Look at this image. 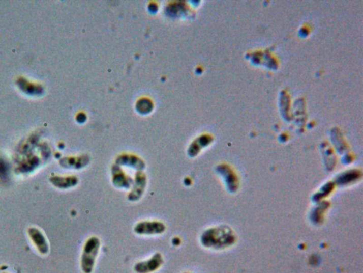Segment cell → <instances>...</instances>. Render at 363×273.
I'll list each match as a JSON object with an SVG mask.
<instances>
[{"label":"cell","mask_w":363,"mask_h":273,"mask_svg":"<svg viewBox=\"0 0 363 273\" xmlns=\"http://www.w3.org/2000/svg\"><path fill=\"white\" fill-rule=\"evenodd\" d=\"M100 239L96 236H93L88 239L84 244L83 253L82 256V268L85 273H91L94 267L95 260L100 251Z\"/></svg>","instance_id":"obj_1"},{"label":"cell","mask_w":363,"mask_h":273,"mask_svg":"<svg viewBox=\"0 0 363 273\" xmlns=\"http://www.w3.org/2000/svg\"><path fill=\"white\" fill-rule=\"evenodd\" d=\"M134 230V232L140 236H154L164 233L166 226L158 221H143L138 223Z\"/></svg>","instance_id":"obj_2"},{"label":"cell","mask_w":363,"mask_h":273,"mask_svg":"<svg viewBox=\"0 0 363 273\" xmlns=\"http://www.w3.org/2000/svg\"><path fill=\"white\" fill-rule=\"evenodd\" d=\"M147 180L146 175L143 172H137L135 174L134 183L131 186V191L129 192L127 198L130 202H135L140 200L144 195L145 188H146Z\"/></svg>","instance_id":"obj_3"},{"label":"cell","mask_w":363,"mask_h":273,"mask_svg":"<svg viewBox=\"0 0 363 273\" xmlns=\"http://www.w3.org/2000/svg\"><path fill=\"white\" fill-rule=\"evenodd\" d=\"M111 182L115 188L128 190L132 186L134 179L127 175L118 165H115L111 169Z\"/></svg>","instance_id":"obj_4"},{"label":"cell","mask_w":363,"mask_h":273,"mask_svg":"<svg viewBox=\"0 0 363 273\" xmlns=\"http://www.w3.org/2000/svg\"><path fill=\"white\" fill-rule=\"evenodd\" d=\"M163 263V257L161 253H156L152 258L147 261L138 263L135 265V270L138 273H148L154 272L161 267Z\"/></svg>","instance_id":"obj_5"},{"label":"cell","mask_w":363,"mask_h":273,"mask_svg":"<svg viewBox=\"0 0 363 273\" xmlns=\"http://www.w3.org/2000/svg\"><path fill=\"white\" fill-rule=\"evenodd\" d=\"M116 163L118 166L129 167L137 172H143L145 168V165L143 161L133 156H122L118 158Z\"/></svg>","instance_id":"obj_6"},{"label":"cell","mask_w":363,"mask_h":273,"mask_svg":"<svg viewBox=\"0 0 363 273\" xmlns=\"http://www.w3.org/2000/svg\"><path fill=\"white\" fill-rule=\"evenodd\" d=\"M59 186L63 187L64 188H68L73 187V186H76L78 184V177H68L66 178H60L58 179Z\"/></svg>","instance_id":"obj_7"}]
</instances>
